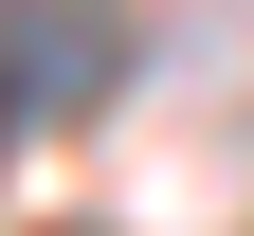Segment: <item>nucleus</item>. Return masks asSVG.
Here are the masks:
<instances>
[{"label": "nucleus", "mask_w": 254, "mask_h": 236, "mask_svg": "<svg viewBox=\"0 0 254 236\" xmlns=\"http://www.w3.org/2000/svg\"><path fill=\"white\" fill-rule=\"evenodd\" d=\"M109 73H127V37L91 0H0V91H18V109H91Z\"/></svg>", "instance_id": "nucleus-1"}, {"label": "nucleus", "mask_w": 254, "mask_h": 236, "mask_svg": "<svg viewBox=\"0 0 254 236\" xmlns=\"http://www.w3.org/2000/svg\"><path fill=\"white\" fill-rule=\"evenodd\" d=\"M18 127H37V109H18V91H0V163H18Z\"/></svg>", "instance_id": "nucleus-2"}]
</instances>
